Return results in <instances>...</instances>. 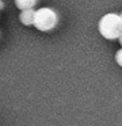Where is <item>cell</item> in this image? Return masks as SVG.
<instances>
[{"label":"cell","instance_id":"cell-8","mask_svg":"<svg viewBox=\"0 0 122 126\" xmlns=\"http://www.w3.org/2000/svg\"><path fill=\"white\" fill-rule=\"evenodd\" d=\"M119 15H121V18H122V12H121V14H119Z\"/></svg>","mask_w":122,"mask_h":126},{"label":"cell","instance_id":"cell-6","mask_svg":"<svg viewBox=\"0 0 122 126\" xmlns=\"http://www.w3.org/2000/svg\"><path fill=\"white\" fill-rule=\"evenodd\" d=\"M3 8H4V1H3V0H0V11H1Z\"/></svg>","mask_w":122,"mask_h":126},{"label":"cell","instance_id":"cell-2","mask_svg":"<svg viewBox=\"0 0 122 126\" xmlns=\"http://www.w3.org/2000/svg\"><path fill=\"white\" fill-rule=\"evenodd\" d=\"M58 23V15L50 7H41L35 11L34 27L39 31H50Z\"/></svg>","mask_w":122,"mask_h":126},{"label":"cell","instance_id":"cell-3","mask_svg":"<svg viewBox=\"0 0 122 126\" xmlns=\"http://www.w3.org/2000/svg\"><path fill=\"white\" fill-rule=\"evenodd\" d=\"M34 18H35V10L34 8L22 10L20 15H19V20L24 26H34Z\"/></svg>","mask_w":122,"mask_h":126},{"label":"cell","instance_id":"cell-5","mask_svg":"<svg viewBox=\"0 0 122 126\" xmlns=\"http://www.w3.org/2000/svg\"><path fill=\"white\" fill-rule=\"evenodd\" d=\"M115 63L122 68V47L119 50H117V53H115Z\"/></svg>","mask_w":122,"mask_h":126},{"label":"cell","instance_id":"cell-7","mask_svg":"<svg viewBox=\"0 0 122 126\" xmlns=\"http://www.w3.org/2000/svg\"><path fill=\"white\" fill-rule=\"evenodd\" d=\"M118 41H119V44H121V46H122V34H121V37L118 38Z\"/></svg>","mask_w":122,"mask_h":126},{"label":"cell","instance_id":"cell-1","mask_svg":"<svg viewBox=\"0 0 122 126\" xmlns=\"http://www.w3.org/2000/svg\"><path fill=\"white\" fill-rule=\"evenodd\" d=\"M98 30L100 35L106 39H118L122 34V18L119 14L115 12H108L100 18L98 23Z\"/></svg>","mask_w":122,"mask_h":126},{"label":"cell","instance_id":"cell-4","mask_svg":"<svg viewBox=\"0 0 122 126\" xmlns=\"http://www.w3.org/2000/svg\"><path fill=\"white\" fill-rule=\"evenodd\" d=\"M14 1H15L16 8H19L20 11L27 8H34L38 3V0H14Z\"/></svg>","mask_w":122,"mask_h":126}]
</instances>
